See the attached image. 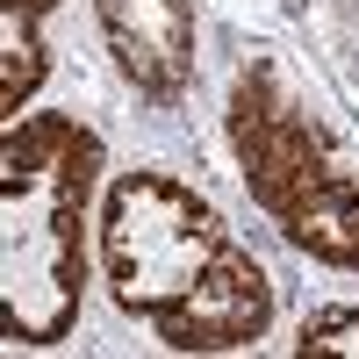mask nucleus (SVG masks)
Here are the masks:
<instances>
[{
    "mask_svg": "<svg viewBox=\"0 0 359 359\" xmlns=\"http://www.w3.org/2000/svg\"><path fill=\"white\" fill-rule=\"evenodd\" d=\"M94 259L108 302L165 352H252L273 331V273L187 180L130 165L101 187Z\"/></svg>",
    "mask_w": 359,
    "mask_h": 359,
    "instance_id": "1",
    "label": "nucleus"
},
{
    "mask_svg": "<svg viewBox=\"0 0 359 359\" xmlns=\"http://www.w3.org/2000/svg\"><path fill=\"white\" fill-rule=\"evenodd\" d=\"M101 165V130L79 108H29L0 130V338L15 352H50L79 331Z\"/></svg>",
    "mask_w": 359,
    "mask_h": 359,
    "instance_id": "2",
    "label": "nucleus"
},
{
    "mask_svg": "<svg viewBox=\"0 0 359 359\" xmlns=\"http://www.w3.org/2000/svg\"><path fill=\"white\" fill-rule=\"evenodd\" d=\"M223 144L266 223L302 259L359 273V151L273 50H245L223 94Z\"/></svg>",
    "mask_w": 359,
    "mask_h": 359,
    "instance_id": "3",
    "label": "nucleus"
},
{
    "mask_svg": "<svg viewBox=\"0 0 359 359\" xmlns=\"http://www.w3.org/2000/svg\"><path fill=\"white\" fill-rule=\"evenodd\" d=\"M94 29L115 79L144 108H180L201 72V15L194 0H94Z\"/></svg>",
    "mask_w": 359,
    "mask_h": 359,
    "instance_id": "4",
    "label": "nucleus"
},
{
    "mask_svg": "<svg viewBox=\"0 0 359 359\" xmlns=\"http://www.w3.org/2000/svg\"><path fill=\"white\" fill-rule=\"evenodd\" d=\"M50 15L57 0H0V115H29L50 72Z\"/></svg>",
    "mask_w": 359,
    "mask_h": 359,
    "instance_id": "5",
    "label": "nucleus"
},
{
    "mask_svg": "<svg viewBox=\"0 0 359 359\" xmlns=\"http://www.w3.org/2000/svg\"><path fill=\"white\" fill-rule=\"evenodd\" d=\"M294 352H345V359H359V302H323V309H309L302 316V331H294Z\"/></svg>",
    "mask_w": 359,
    "mask_h": 359,
    "instance_id": "6",
    "label": "nucleus"
}]
</instances>
